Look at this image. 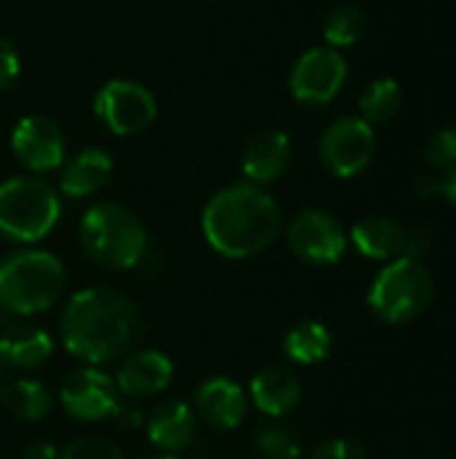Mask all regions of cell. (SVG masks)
<instances>
[{"label":"cell","mask_w":456,"mask_h":459,"mask_svg":"<svg viewBox=\"0 0 456 459\" xmlns=\"http://www.w3.org/2000/svg\"><path fill=\"white\" fill-rule=\"evenodd\" d=\"M430 247H433L430 234H427V231H422V229H417V231H409V237H406V253H403V255L422 261V255H427V253H430Z\"/></svg>","instance_id":"obj_30"},{"label":"cell","mask_w":456,"mask_h":459,"mask_svg":"<svg viewBox=\"0 0 456 459\" xmlns=\"http://www.w3.org/2000/svg\"><path fill=\"white\" fill-rule=\"evenodd\" d=\"M331 347H333V336L317 320L296 323L282 339V350H285L288 360H293L298 366H314V363L325 360L331 355Z\"/></svg>","instance_id":"obj_21"},{"label":"cell","mask_w":456,"mask_h":459,"mask_svg":"<svg viewBox=\"0 0 456 459\" xmlns=\"http://www.w3.org/2000/svg\"><path fill=\"white\" fill-rule=\"evenodd\" d=\"M151 459H177L175 455H161V457H151Z\"/></svg>","instance_id":"obj_35"},{"label":"cell","mask_w":456,"mask_h":459,"mask_svg":"<svg viewBox=\"0 0 456 459\" xmlns=\"http://www.w3.org/2000/svg\"><path fill=\"white\" fill-rule=\"evenodd\" d=\"M435 299V280L427 266L417 258L400 255L390 261L374 280L368 290L371 312L390 323L406 325L422 317Z\"/></svg>","instance_id":"obj_5"},{"label":"cell","mask_w":456,"mask_h":459,"mask_svg":"<svg viewBox=\"0 0 456 459\" xmlns=\"http://www.w3.org/2000/svg\"><path fill=\"white\" fill-rule=\"evenodd\" d=\"M376 153L374 126L357 116L336 118L320 137V159L336 178L360 175Z\"/></svg>","instance_id":"obj_8"},{"label":"cell","mask_w":456,"mask_h":459,"mask_svg":"<svg viewBox=\"0 0 456 459\" xmlns=\"http://www.w3.org/2000/svg\"><path fill=\"white\" fill-rule=\"evenodd\" d=\"M59 188L70 199H86L97 194L113 175V159L99 148H83L65 159L59 167Z\"/></svg>","instance_id":"obj_18"},{"label":"cell","mask_w":456,"mask_h":459,"mask_svg":"<svg viewBox=\"0 0 456 459\" xmlns=\"http://www.w3.org/2000/svg\"><path fill=\"white\" fill-rule=\"evenodd\" d=\"M94 113L118 137L140 134L156 121V97L137 81H108L94 97Z\"/></svg>","instance_id":"obj_7"},{"label":"cell","mask_w":456,"mask_h":459,"mask_svg":"<svg viewBox=\"0 0 456 459\" xmlns=\"http://www.w3.org/2000/svg\"><path fill=\"white\" fill-rule=\"evenodd\" d=\"M255 449L263 459H301L298 441L285 428H263V430H258Z\"/></svg>","instance_id":"obj_25"},{"label":"cell","mask_w":456,"mask_h":459,"mask_svg":"<svg viewBox=\"0 0 456 459\" xmlns=\"http://www.w3.org/2000/svg\"><path fill=\"white\" fill-rule=\"evenodd\" d=\"M11 148L22 167L40 175L65 164L67 140L56 121L46 116H24L11 132Z\"/></svg>","instance_id":"obj_12"},{"label":"cell","mask_w":456,"mask_h":459,"mask_svg":"<svg viewBox=\"0 0 456 459\" xmlns=\"http://www.w3.org/2000/svg\"><path fill=\"white\" fill-rule=\"evenodd\" d=\"M175 366L159 350H140L124 360L116 377V387L129 398H148L159 395L172 385Z\"/></svg>","instance_id":"obj_15"},{"label":"cell","mask_w":456,"mask_h":459,"mask_svg":"<svg viewBox=\"0 0 456 459\" xmlns=\"http://www.w3.org/2000/svg\"><path fill=\"white\" fill-rule=\"evenodd\" d=\"M347 81V62L339 48L320 46L298 56L290 70V94L304 105L331 102Z\"/></svg>","instance_id":"obj_10"},{"label":"cell","mask_w":456,"mask_h":459,"mask_svg":"<svg viewBox=\"0 0 456 459\" xmlns=\"http://www.w3.org/2000/svg\"><path fill=\"white\" fill-rule=\"evenodd\" d=\"M425 156L438 169H452L456 164V129H441L425 148Z\"/></svg>","instance_id":"obj_27"},{"label":"cell","mask_w":456,"mask_h":459,"mask_svg":"<svg viewBox=\"0 0 456 459\" xmlns=\"http://www.w3.org/2000/svg\"><path fill=\"white\" fill-rule=\"evenodd\" d=\"M194 401H196V414L218 430H237L247 417V395L242 385H237L228 377L204 379L196 387Z\"/></svg>","instance_id":"obj_13"},{"label":"cell","mask_w":456,"mask_h":459,"mask_svg":"<svg viewBox=\"0 0 456 459\" xmlns=\"http://www.w3.org/2000/svg\"><path fill=\"white\" fill-rule=\"evenodd\" d=\"M406 237L409 231L387 218V215H368L352 226V245L371 261H395L406 253Z\"/></svg>","instance_id":"obj_20"},{"label":"cell","mask_w":456,"mask_h":459,"mask_svg":"<svg viewBox=\"0 0 456 459\" xmlns=\"http://www.w3.org/2000/svg\"><path fill=\"white\" fill-rule=\"evenodd\" d=\"M400 102H403V94H400L398 81H392V78H379V81H374V83L363 91V97H360L363 121H368V124L390 121V118L400 110Z\"/></svg>","instance_id":"obj_24"},{"label":"cell","mask_w":456,"mask_h":459,"mask_svg":"<svg viewBox=\"0 0 456 459\" xmlns=\"http://www.w3.org/2000/svg\"><path fill=\"white\" fill-rule=\"evenodd\" d=\"M0 393H3V374H0Z\"/></svg>","instance_id":"obj_36"},{"label":"cell","mask_w":456,"mask_h":459,"mask_svg":"<svg viewBox=\"0 0 456 459\" xmlns=\"http://www.w3.org/2000/svg\"><path fill=\"white\" fill-rule=\"evenodd\" d=\"M51 352H54V342L43 328L13 323V320L0 325V360L8 368L32 371L43 366L51 358Z\"/></svg>","instance_id":"obj_17"},{"label":"cell","mask_w":456,"mask_h":459,"mask_svg":"<svg viewBox=\"0 0 456 459\" xmlns=\"http://www.w3.org/2000/svg\"><path fill=\"white\" fill-rule=\"evenodd\" d=\"M22 459H59V455H56V449H54L51 444H46V441H32V444L24 446Z\"/></svg>","instance_id":"obj_32"},{"label":"cell","mask_w":456,"mask_h":459,"mask_svg":"<svg viewBox=\"0 0 456 459\" xmlns=\"http://www.w3.org/2000/svg\"><path fill=\"white\" fill-rule=\"evenodd\" d=\"M366 32V13L357 8V5H336L328 16H325V24H323V35L328 40L331 48H344V46H352L363 38Z\"/></svg>","instance_id":"obj_23"},{"label":"cell","mask_w":456,"mask_h":459,"mask_svg":"<svg viewBox=\"0 0 456 459\" xmlns=\"http://www.w3.org/2000/svg\"><path fill=\"white\" fill-rule=\"evenodd\" d=\"M145 430L153 446H159L167 455H177L185 446H191L196 436V417L188 403L177 398H167V401H159L148 411Z\"/></svg>","instance_id":"obj_16"},{"label":"cell","mask_w":456,"mask_h":459,"mask_svg":"<svg viewBox=\"0 0 456 459\" xmlns=\"http://www.w3.org/2000/svg\"><path fill=\"white\" fill-rule=\"evenodd\" d=\"M414 194H417L422 202H430V199H435L438 194H443V180L435 178V175H422V178H417V183H414Z\"/></svg>","instance_id":"obj_31"},{"label":"cell","mask_w":456,"mask_h":459,"mask_svg":"<svg viewBox=\"0 0 456 459\" xmlns=\"http://www.w3.org/2000/svg\"><path fill=\"white\" fill-rule=\"evenodd\" d=\"M202 231L215 253L226 258H253L277 242L282 212L258 186H228L207 202Z\"/></svg>","instance_id":"obj_2"},{"label":"cell","mask_w":456,"mask_h":459,"mask_svg":"<svg viewBox=\"0 0 456 459\" xmlns=\"http://www.w3.org/2000/svg\"><path fill=\"white\" fill-rule=\"evenodd\" d=\"M290 137L280 129H261L255 132L245 151H242V172L250 180V186H266L285 175L290 167Z\"/></svg>","instance_id":"obj_14"},{"label":"cell","mask_w":456,"mask_h":459,"mask_svg":"<svg viewBox=\"0 0 456 459\" xmlns=\"http://www.w3.org/2000/svg\"><path fill=\"white\" fill-rule=\"evenodd\" d=\"M312 459H366V452L347 438H331L314 449Z\"/></svg>","instance_id":"obj_28"},{"label":"cell","mask_w":456,"mask_h":459,"mask_svg":"<svg viewBox=\"0 0 456 459\" xmlns=\"http://www.w3.org/2000/svg\"><path fill=\"white\" fill-rule=\"evenodd\" d=\"M67 288L65 264L46 250H19L0 261V307L30 317L48 312Z\"/></svg>","instance_id":"obj_4"},{"label":"cell","mask_w":456,"mask_h":459,"mask_svg":"<svg viewBox=\"0 0 456 459\" xmlns=\"http://www.w3.org/2000/svg\"><path fill=\"white\" fill-rule=\"evenodd\" d=\"M62 409L78 422H102L118 411V387L99 368H78L59 387Z\"/></svg>","instance_id":"obj_11"},{"label":"cell","mask_w":456,"mask_h":459,"mask_svg":"<svg viewBox=\"0 0 456 459\" xmlns=\"http://www.w3.org/2000/svg\"><path fill=\"white\" fill-rule=\"evenodd\" d=\"M290 250L314 266H333L347 253V231L344 226L325 210H304L288 226Z\"/></svg>","instance_id":"obj_9"},{"label":"cell","mask_w":456,"mask_h":459,"mask_svg":"<svg viewBox=\"0 0 456 459\" xmlns=\"http://www.w3.org/2000/svg\"><path fill=\"white\" fill-rule=\"evenodd\" d=\"M19 54L13 48V43L8 38L0 35V91L8 89L16 78H19Z\"/></svg>","instance_id":"obj_29"},{"label":"cell","mask_w":456,"mask_h":459,"mask_svg":"<svg viewBox=\"0 0 456 459\" xmlns=\"http://www.w3.org/2000/svg\"><path fill=\"white\" fill-rule=\"evenodd\" d=\"M3 409L19 422H38L51 411V393L38 379H16L0 393Z\"/></svg>","instance_id":"obj_22"},{"label":"cell","mask_w":456,"mask_h":459,"mask_svg":"<svg viewBox=\"0 0 456 459\" xmlns=\"http://www.w3.org/2000/svg\"><path fill=\"white\" fill-rule=\"evenodd\" d=\"M83 253L105 269L124 272L137 266L148 253V231L142 221L118 202L89 207L78 226Z\"/></svg>","instance_id":"obj_3"},{"label":"cell","mask_w":456,"mask_h":459,"mask_svg":"<svg viewBox=\"0 0 456 459\" xmlns=\"http://www.w3.org/2000/svg\"><path fill=\"white\" fill-rule=\"evenodd\" d=\"M59 459H124L118 446L110 441V438H102V436H81L75 438Z\"/></svg>","instance_id":"obj_26"},{"label":"cell","mask_w":456,"mask_h":459,"mask_svg":"<svg viewBox=\"0 0 456 459\" xmlns=\"http://www.w3.org/2000/svg\"><path fill=\"white\" fill-rule=\"evenodd\" d=\"M62 215L59 194L40 178L0 183V237L19 245L40 242Z\"/></svg>","instance_id":"obj_6"},{"label":"cell","mask_w":456,"mask_h":459,"mask_svg":"<svg viewBox=\"0 0 456 459\" xmlns=\"http://www.w3.org/2000/svg\"><path fill=\"white\" fill-rule=\"evenodd\" d=\"M116 417H118V420H121V425H126V428H129V425L134 428V425H140V422H142L140 411H137V409H129V406H118Z\"/></svg>","instance_id":"obj_33"},{"label":"cell","mask_w":456,"mask_h":459,"mask_svg":"<svg viewBox=\"0 0 456 459\" xmlns=\"http://www.w3.org/2000/svg\"><path fill=\"white\" fill-rule=\"evenodd\" d=\"M443 194H446V199L452 202L456 207V164L452 169H446V178H443Z\"/></svg>","instance_id":"obj_34"},{"label":"cell","mask_w":456,"mask_h":459,"mask_svg":"<svg viewBox=\"0 0 456 459\" xmlns=\"http://www.w3.org/2000/svg\"><path fill=\"white\" fill-rule=\"evenodd\" d=\"M137 307L124 293L105 285L73 293L59 320L65 350L89 366L124 358L137 339Z\"/></svg>","instance_id":"obj_1"},{"label":"cell","mask_w":456,"mask_h":459,"mask_svg":"<svg viewBox=\"0 0 456 459\" xmlns=\"http://www.w3.org/2000/svg\"><path fill=\"white\" fill-rule=\"evenodd\" d=\"M250 398L266 417H285L301 401V382L285 366H266L253 377Z\"/></svg>","instance_id":"obj_19"}]
</instances>
